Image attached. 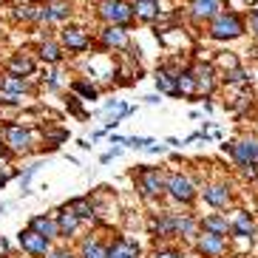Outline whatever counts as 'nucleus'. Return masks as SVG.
Returning <instances> with one entry per match:
<instances>
[{
    "instance_id": "f257e3e1",
    "label": "nucleus",
    "mask_w": 258,
    "mask_h": 258,
    "mask_svg": "<svg viewBox=\"0 0 258 258\" xmlns=\"http://www.w3.org/2000/svg\"><path fill=\"white\" fill-rule=\"evenodd\" d=\"M17 244H20L23 252H29L31 258H46L48 252H51V241H48L46 235H40L37 230H31V227H26V230L17 233Z\"/></svg>"
},
{
    "instance_id": "f03ea898",
    "label": "nucleus",
    "mask_w": 258,
    "mask_h": 258,
    "mask_svg": "<svg viewBox=\"0 0 258 258\" xmlns=\"http://www.w3.org/2000/svg\"><path fill=\"white\" fill-rule=\"evenodd\" d=\"M244 31V23L238 15H216L210 23V37L213 40H233Z\"/></svg>"
},
{
    "instance_id": "7ed1b4c3",
    "label": "nucleus",
    "mask_w": 258,
    "mask_h": 258,
    "mask_svg": "<svg viewBox=\"0 0 258 258\" xmlns=\"http://www.w3.org/2000/svg\"><path fill=\"white\" fill-rule=\"evenodd\" d=\"M165 190L176 199V202H182V205H190V202L196 199V184H193V179L184 176V173H170L167 176Z\"/></svg>"
},
{
    "instance_id": "20e7f679",
    "label": "nucleus",
    "mask_w": 258,
    "mask_h": 258,
    "mask_svg": "<svg viewBox=\"0 0 258 258\" xmlns=\"http://www.w3.org/2000/svg\"><path fill=\"white\" fill-rule=\"evenodd\" d=\"M99 17L105 20L108 26H125L134 17V9L128 3H122V0H105L102 9H99Z\"/></svg>"
},
{
    "instance_id": "39448f33",
    "label": "nucleus",
    "mask_w": 258,
    "mask_h": 258,
    "mask_svg": "<svg viewBox=\"0 0 258 258\" xmlns=\"http://www.w3.org/2000/svg\"><path fill=\"white\" fill-rule=\"evenodd\" d=\"M224 151H230V156H233L235 162H238V167L241 165H258V139H241V142H230L224 145Z\"/></svg>"
},
{
    "instance_id": "423d86ee",
    "label": "nucleus",
    "mask_w": 258,
    "mask_h": 258,
    "mask_svg": "<svg viewBox=\"0 0 258 258\" xmlns=\"http://www.w3.org/2000/svg\"><path fill=\"white\" fill-rule=\"evenodd\" d=\"M139 190H142V196H159V193H165V176L156 167L139 165Z\"/></svg>"
},
{
    "instance_id": "0eeeda50",
    "label": "nucleus",
    "mask_w": 258,
    "mask_h": 258,
    "mask_svg": "<svg viewBox=\"0 0 258 258\" xmlns=\"http://www.w3.org/2000/svg\"><path fill=\"white\" fill-rule=\"evenodd\" d=\"M196 250L202 252V255H207V258H219V255H224V250H227V238L202 230L199 238H196Z\"/></svg>"
},
{
    "instance_id": "6e6552de",
    "label": "nucleus",
    "mask_w": 258,
    "mask_h": 258,
    "mask_svg": "<svg viewBox=\"0 0 258 258\" xmlns=\"http://www.w3.org/2000/svg\"><path fill=\"white\" fill-rule=\"evenodd\" d=\"M3 142H6L12 151H29L31 134L23 128V125H6V131H3Z\"/></svg>"
},
{
    "instance_id": "1a4fd4ad",
    "label": "nucleus",
    "mask_w": 258,
    "mask_h": 258,
    "mask_svg": "<svg viewBox=\"0 0 258 258\" xmlns=\"http://www.w3.org/2000/svg\"><path fill=\"white\" fill-rule=\"evenodd\" d=\"M230 235H235V238H252L255 235V221H252L250 213H235V219L230 221Z\"/></svg>"
},
{
    "instance_id": "9d476101",
    "label": "nucleus",
    "mask_w": 258,
    "mask_h": 258,
    "mask_svg": "<svg viewBox=\"0 0 258 258\" xmlns=\"http://www.w3.org/2000/svg\"><path fill=\"white\" fill-rule=\"evenodd\" d=\"M108 258H139V244L134 238H114V244L108 247Z\"/></svg>"
},
{
    "instance_id": "9b49d317",
    "label": "nucleus",
    "mask_w": 258,
    "mask_h": 258,
    "mask_svg": "<svg viewBox=\"0 0 258 258\" xmlns=\"http://www.w3.org/2000/svg\"><path fill=\"white\" fill-rule=\"evenodd\" d=\"M148 227L156 238H173V213H156L151 221H148Z\"/></svg>"
},
{
    "instance_id": "f8f14e48",
    "label": "nucleus",
    "mask_w": 258,
    "mask_h": 258,
    "mask_svg": "<svg viewBox=\"0 0 258 258\" xmlns=\"http://www.w3.org/2000/svg\"><path fill=\"white\" fill-rule=\"evenodd\" d=\"M88 34L83 29H77V26H69V29H62V46L69 48V51H85L88 48Z\"/></svg>"
},
{
    "instance_id": "ddd939ff",
    "label": "nucleus",
    "mask_w": 258,
    "mask_h": 258,
    "mask_svg": "<svg viewBox=\"0 0 258 258\" xmlns=\"http://www.w3.org/2000/svg\"><path fill=\"white\" fill-rule=\"evenodd\" d=\"M190 12L196 20H213L216 15H221V0H193Z\"/></svg>"
},
{
    "instance_id": "4468645a",
    "label": "nucleus",
    "mask_w": 258,
    "mask_h": 258,
    "mask_svg": "<svg viewBox=\"0 0 258 258\" xmlns=\"http://www.w3.org/2000/svg\"><path fill=\"white\" fill-rule=\"evenodd\" d=\"M199 230V221L190 216V213H173V233L179 235V238H193V235H199L196 233Z\"/></svg>"
},
{
    "instance_id": "2eb2a0df",
    "label": "nucleus",
    "mask_w": 258,
    "mask_h": 258,
    "mask_svg": "<svg viewBox=\"0 0 258 258\" xmlns=\"http://www.w3.org/2000/svg\"><path fill=\"white\" fill-rule=\"evenodd\" d=\"M54 219H57V230H60V238H69V235H74L77 230H80V224H83V221L77 219V216L69 210V207H62V210L57 213Z\"/></svg>"
},
{
    "instance_id": "dca6fc26",
    "label": "nucleus",
    "mask_w": 258,
    "mask_h": 258,
    "mask_svg": "<svg viewBox=\"0 0 258 258\" xmlns=\"http://www.w3.org/2000/svg\"><path fill=\"white\" fill-rule=\"evenodd\" d=\"M202 196H205V202L210 207H227L230 190H227V184H207V187L202 190Z\"/></svg>"
},
{
    "instance_id": "f3484780",
    "label": "nucleus",
    "mask_w": 258,
    "mask_h": 258,
    "mask_svg": "<svg viewBox=\"0 0 258 258\" xmlns=\"http://www.w3.org/2000/svg\"><path fill=\"white\" fill-rule=\"evenodd\" d=\"M199 227L205 230V233L224 235V238L230 235V221L224 219V216H219V213H210V216H205V219L199 221Z\"/></svg>"
},
{
    "instance_id": "a211bd4d",
    "label": "nucleus",
    "mask_w": 258,
    "mask_h": 258,
    "mask_svg": "<svg viewBox=\"0 0 258 258\" xmlns=\"http://www.w3.org/2000/svg\"><path fill=\"white\" fill-rule=\"evenodd\" d=\"M29 227L37 230L40 235H46L48 241H51V238H60V230H57V219H54V216H34Z\"/></svg>"
},
{
    "instance_id": "6ab92c4d",
    "label": "nucleus",
    "mask_w": 258,
    "mask_h": 258,
    "mask_svg": "<svg viewBox=\"0 0 258 258\" xmlns=\"http://www.w3.org/2000/svg\"><path fill=\"white\" fill-rule=\"evenodd\" d=\"M131 9H134V17H139V20H148V23L159 17V0H137Z\"/></svg>"
},
{
    "instance_id": "aec40b11",
    "label": "nucleus",
    "mask_w": 258,
    "mask_h": 258,
    "mask_svg": "<svg viewBox=\"0 0 258 258\" xmlns=\"http://www.w3.org/2000/svg\"><path fill=\"white\" fill-rule=\"evenodd\" d=\"M193 80H196V91H213V85H216V80H213V69L210 66H193Z\"/></svg>"
},
{
    "instance_id": "412c9836",
    "label": "nucleus",
    "mask_w": 258,
    "mask_h": 258,
    "mask_svg": "<svg viewBox=\"0 0 258 258\" xmlns=\"http://www.w3.org/2000/svg\"><path fill=\"white\" fill-rule=\"evenodd\" d=\"M102 43L111 48H125L128 46V31L122 29V26H108L105 31H102Z\"/></svg>"
},
{
    "instance_id": "4be33fe9",
    "label": "nucleus",
    "mask_w": 258,
    "mask_h": 258,
    "mask_svg": "<svg viewBox=\"0 0 258 258\" xmlns=\"http://www.w3.org/2000/svg\"><path fill=\"white\" fill-rule=\"evenodd\" d=\"M176 74H179V71H170V69H159V71H156V85H159L162 94H170V97L179 94V88H176Z\"/></svg>"
},
{
    "instance_id": "5701e85b",
    "label": "nucleus",
    "mask_w": 258,
    "mask_h": 258,
    "mask_svg": "<svg viewBox=\"0 0 258 258\" xmlns=\"http://www.w3.org/2000/svg\"><path fill=\"white\" fill-rule=\"evenodd\" d=\"M69 210L74 213L80 221H94V219H97L94 205L88 202V199H71V202H69Z\"/></svg>"
},
{
    "instance_id": "b1692460",
    "label": "nucleus",
    "mask_w": 258,
    "mask_h": 258,
    "mask_svg": "<svg viewBox=\"0 0 258 258\" xmlns=\"http://www.w3.org/2000/svg\"><path fill=\"white\" fill-rule=\"evenodd\" d=\"M31 71H34V62H31L26 54H17V57H12V60H9V74H15V77H29Z\"/></svg>"
},
{
    "instance_id": "393cba45",
    "label": "nucleus",
    "mask_w": 258,
    "mask_h": 258,
    "mask_svg": "<svg viewBox=\"0 0 258 258\" xmlns=\"http://www.w3.org/2000/svg\"><path fill=\"white\" fill-rule=\"evenodd\" d=\"M80 258H108V247H102L97 238H85L80 247Z\"/></svg>"
},
{
    "instance_id": "a878e982",
    "label": "nucleus",
    "mask_w": 258,
    "mask_h": 258,
    "mask_svg": "<svg viewBox=\"0 0 258 258\" xmlns=\"http://www.w3.org/2000/svg\"><path fill=\"white\" fill-rule=\"evenodd\" d=\"M176 88H179V94H196V80H193V71L190 69H184V71H179L176 74Z\"/></svg>"
},
{
    "instance_id": "bb28decb",
    "label": "nucleus",
    "mask_w": 258,
    "mask_h": 258,
    "mask_svg": "<svg viewBox=\"0 0 258 258\" xmlns=\"http://www.w3.org/2000/svg\"><path fill=\"white\" fill-rule=\"evenodd\" d=\"M0 91H6V94H15V97H23V91H26V83L20 80V77L9 74V77H3V80H0Z\"/></svg>"
},
{
    "instance_id": "cd10ccee",
    "label": "nucleus",
    "mask_w": 258,
    "mask_h": 258,
    "mask_svg": "<svg viewBox=\"0 0 258 258\" xmlns=\"http://www.w3.org/2000/svg\"><path fill=\"white\" fill-rule=\"evenodd\" d=\"M69 15H71L69 3H62V0H51V3H46V17L48 20H66Z\"/></svg>"
},
{
    "instance_id": "c85d7f7f",
    "label": "nucleus",
    "mask_w": 258,
    "mask_h": 258,
    "mask_svg": "<svg viewBox=\"0 0 258 258\" xmlns=\"http://www.w3.org/2000/svg\"><path fill=\"white\" fill-rule=\"evenodd\" d=\"M40 57H43L46 62H60L62 60V51H60L57 43H43V46H40Z\"/></svg>"
},
{
    "instance_id": "c756f323",
    "label": "nucleus",
    "mask_w": 258,
    "mask_h": 258,
    "mask_svg": "<svg viewBox=\"0 0 258 258\" xmlns=\"http://www.w3.org/2000/svg\"><path fill=\"white\" fill-rule=\"evenodd\" d=\"M74 91L80 94V97H85V99H97V88H94L91 83H83V80H77V83H74Z\"/></svg>"
},
{
    "instance_id": "7c9ffc66",
    "label": "nucleus",
    "mask_w": 258,
    "mask_h": 258,
    "mask_svg": "<svg viewBox=\"0 0 258 258\" xmlns=\"http://www.w3.org/2000/svg\"><path fill=\"white\" fill-rule=\"evenodd\" d=\"M227 83H235V85H244V83H247V74H244L241 69H233V71H230V74H227Z\"/></svg>"
},
{
    "instance_id": "2f4dec72",
    "label": "nucleus",
    "mask_w": 258,
    "mask_h": 258,
    "mask_svg": "<svg viewBox=\"0 0 258 258\" xmlns=\"http://www.w3.org/2000/svg\"><path fill=\"white\" fill-rule=\"evenodd\" d=\"M37 170H40V165H31V167H26V173L20 176V184H23V190L29 187V182H31V176L37 173Z\"/></svg>"
},
{
    "instance_id": "473e14b6",
    "label": "nucleus",
    "mask_w": 258,
    "mask_h": 258,
    "mask_svg": "<svg viewBox=\"0 0 258 258\" xmlns=\"http://www.w3.org/2000/svg\"><path fill=\"white\" fill-rule=\"evenodd\" d=\"M125 145H131V148H139V151H142V148H148V145H151V139H145V137H134V139H125Z\"/></svg>"
},
{
    "instance_id": "72a5a7b5",
    "label": "nucleus",
    "mask_w": 258,
    "mask_h": 258,
    "mask_svg": "<svg viewBox=\"0 0 258 258\" xmlns=\"http://www.w3.org/2000/svg\"><path fill=\"white\" fill-rule=\"evenodd\" d=\"M153 258H187L184 252H179V250H156V255Z\"/></svg>"
},
{
    "instance_id": "f704fd0d",
    "label": "nucleus",
    "mask_w": 258,
    "mask_h": 258,
    "mask_svg": "<svg viewBox=\"0 0 258 258\" xmlns=\"http://www.w3.org/2000/svg\"><path fill=\"white\" fill-rule=\"evenodd\" d=\"M241 173L247 176V179H258V165H252V162L250 165H241Z\"/></svg>"
},
{
    "instance_id": "c9c22d12",
    "label": "nucleus",
    "mask_w": 258,
    "mask_h": 258,
    "mask_svg": "<svg viewBox=\"0 0 258 258\" xmlns=\"http://www.w3.org/2000/svg\"><path fill=\"white\" fill-rule=\"evenodd\" d=\"M48 258H77V255L69 250H54V252H48Z\"/></svg>"
},
{
    "instance_id": "e433bc0d",
    "label": "nucleus",
    "mask_w": 258,
    "mask_h": 258,
    "mask_svg": "<svg viewBox=\"0 0 258 258\" xmlns=\"http://www.w3.org/2000/svg\"><path fill=\"white\" fill-rule=\"evenodd\" d=\"M9 250H12V247H9V241L3 238V235H0V258H6V255H9Z\"/></svg>"
},
{
    "instance_id": "4c0bfd02",
    "label": "nucleus",
    "mask_w": 258,
    "mask_h": 258,
    "mask_svg": "<svg viewBox=\"0 0 258 258\" xmlns=\"http://www.w3.org/2000/svg\"><path fill=\"white\" fill-rule=\"evenodd\" d=\"M69 105H71V111H74V114H83V108H80V102H77V99H69Z\"/></svg>"
},
{
    "instance_id": "58836bf2",
    "label": "nucleus",
    "mask_w": 258,
    "mask_h": 258,
    "mask_svg": "<svg viewBox=\"0 0 258 258\" xmlns=\"http://www.w3.org/2000/svg\"><path fill=\"white\" fill-rule=\"evenodd\" d=\"M3 184H6V176H0V187H3Z\"/></svg>"
},
{
    "instance_id": "ea45409f",
    "label": "nucleus",
    "mask_w": 258,
    "mask_h": 258,
    "mask_svg": "<svg viewBox=\"0 0 258 258\" xmlns=\"http://www.w3.org/2000/svg\"><path fill=\"white\" fill-rule=\"evenodd\" d=\"M0 153H3V139H0Z\"/></svg>"
},
{
    "instance_id": "a19ab883",
    "label": "nucleus",
    "mask_w": 258,
    "mask_h": 258,
    "mask_svg": "<svg viewBox=\"0 0 258 258\" xmlns=\"http://www.w3.org/2000/svg\"><path fill=\"white\" fill-rule=\"evenodd\" d=\"M255 23H258V9H255Z\"/></svg>"
},
{
    "instance_id": "79ce46f5",
    "label": "nucleus",
    "mask_w": 258,
    "mask_h": 258,
    "mask_svg": "<svg viewBox=\"0 0 258 258\" xmlns=\"http://www.w3.org/2000/svg\"><path fill=\"white\" fill-rule=\"evenodd\" d=\"M219 258H221V255H219Z\"/></svg>"
}]
</instances>
